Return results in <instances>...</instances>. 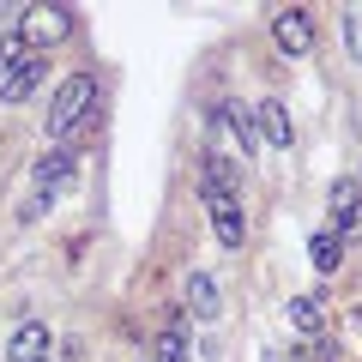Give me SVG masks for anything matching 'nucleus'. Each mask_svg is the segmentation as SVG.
Returning a JSON list of instances; mask_svg holds the SVG:
<instances>
[{"label":"nucleus","mask_w":362,"mask_h":362,"mask_svg":"<svg viewBox=\"0 0 362 362\" xmlns=\"http://www.w3.org/2000/svg\"><path fill=\"white\" fill-rule=\"evenodd\" d=\"M199 199H206L211 235H218L223 247H242V242H247V211H242V187H218V181H199Z\"/></svg>","instance_id":"2"},{"label":"nucleus","mask_w":362,"mask_h":362,"mask_svg":"<svg viewBox=\"0 0 362 362\" xmlns=\"http://www.w3.org/2000/svg\"><path fill=\"white\" fill-rule=\"evenodd\" d=\"M157 362H194V320L181 308H169L157 326Z\"/></svg>","instance_id":"8"},{"label":"nucleus","mask_w":362,"mask_h":362,"mask_svg":"<svg viewBox=\"0 0 362 362\" xmlns=\"http://www.w3.org/2000/svg\"><path fill=\"white\" fill-rule=\"evenodd\" d=\"M42 78H49V61H42V54H30L25 66H13V73L0 78V103H13V109L30 103V97L42 90Z\"/></svg>","instance_id":"10"},{"label":"nucleus","mask_w":362,"mask_h":362,"mask_svg":"<svg viewBox=\"0 0 362 362\" xmlns=\"http://www.w3.org/2000/svg\"><path fill=\"white\" fill-rule=\"evenodd\" d=\"M290 326H296L302 338H326V308H320V296H296V302H290Z\"/></svg>","instance_id":"13"},{"label":"nucleus","mask_w":362,"mask_h":362,"mask_svg":"<svg viewBox=\"0 0 362 362\" xmlns=\"http://www.w3.org/2000/svg\"><path fill=\"white\" fill-rule=\"evenodd\" d=\"M66 175H73V151H66V145H54V151L37 163V206H49V199L61 194Z\"/></svg>","instance_id":"12"},{"label":"nucleus","mask_w":362,"mask_h":362,"mask_svg":"<svg viewBox=\"0 0 362 362\" xmlns=\"http://www.w3.org/2000/svg\"><path fill=\"white\" fill-rule=\"evenodd\" d=\"M211 121H218V133H223V139H230L235 151L247 157V163H254V157L266 151V145H259V133H254V115H247V109L235 103V97H218V109H211Z\"/></svg>","instance_id":"4"},{"label":"nucleus","mask_w":362,"mask_h":362,"mask_svg":"<svg viewBox=\"0 0 362 362\" xmlns=\"http://www.w3.org/2000/svg\"><path fill=\"white\" fill-rule=\"evenodd\" d=\"M25 61H30V49H25V37H18V30H13V37H0V78L13 73V66H25Z\"/></svg>","instance_id":"15"},{"label":"nucleus","mask_w":362,"mask_h":362,"mask_svg":"<svg viewBox=\"0 0 362 362\" xmlns=\"http://www.w3.org/2000/svg\"><path fill=\"white\" fill-rule=\"evenodd\" d=\"M332 235H338V242L362 235V181L356 175H344L332 187Z\"/></svg>","instance_id":"7"},{"label":"nucleus","mask_w":362,"mask_h":362,"mask_svg":"<svg viewBox=\"0 0 362 362\" xmlns=\"http://www.w3.org/2000/svg\"><path fill=\"white\" fill-rule=\"evenodd\" d=\"M308 254H314V266H320V272H338V266H344V242H338L332 230H320V235H314V247H308Z\"/></svg>","instance_id":"14"},{"label":"nucleus","mask_w":362,"mask_h":362,"mask_svg":"<svg viewBox=\"0 0 362 362\" xmlns=\"http://www.w3.org/2000/svg\"><path fill=\"white\" fill-rule=\"evenodd\" d=\"M344 42H350V54L362 61V13H350V18H344Z\"/></svg>","instance_id":"16"},{"label":"nucleus","mask_w":362,"mask_h":362,"mask_svg":"<svg viewBox=\"0 0 362 362\" xmlns=\"http://www.w3.org/2000/svg\"><path fill=\"white\" fill-rule=\"evenodd\" d=\"M13 30H18V37H25V49L37 54V49H61V37H66V30H73V18H66L61 6H25Z\"/></svg>","instance_id":"3"},{"label":"nucleus","mask_w":362,"mask_h":362,"mask_svg":"<svg viewBox=\"0 0 362 362\" xmlns=\"http://www.w3.org/2000/svg\"><path fill=\"white\" fill-rule=\"evenodd\" d=\"M223 296H218V278L211 272H187V284H181V314L187 320H218Z\"/></svg>","instance_id":"9"},{"label":"nucleus","mask_w":362,"mask_h":362,"mask_svg":"<svg viewBox=\"0 0 362 362\" xmlns=\"http://www.w3.org/2000/svg\"><path fill=\"white\" fill-rule=\"evenodd\" d=\"M49 344H54L49 326L25 320V326H13V338H6V362H49Z\"/></svg>","instance_id":"11"},{"label":"nucleus","mask_w":362,"mask_h":362,"mask_svg":"<svg viewBox=\"0 0 362 362\" xmlns=\"http://www.w3.org/2000/svg\"><path fill=\"white\" fill-rule=\"evenodd\" d=\"M314 37H320V30H314V18H308V13H296V6L272 18V42H278V49H284L290 61H302V54H314Z\"/></svg>","instance_id":"6"},{"label":"nucleus","mask_w":362,"mask_h":362,"mask_svg":"<svg viewBox=\"0 0 362 362\" xmlns=\"http://www.w3.org/2000/svg\"><path fill=\"white\" fill-rule=\"evenodd\" d=\"M356 181H362V175H356Z\"/></svg>","instance_id":"17"},{"label":"nucleus","mask_w":362,"mask_h":362,"mask_svg":"<svg viewBox=\"0 0 362 362\" xmlns=\"http://www.w3.org/2000/svg\"><path fill=\"white\" fill-rule=\"evenodd\" d=\"M97 127V73H66L61 90L49 97V115H42V133L54 145H66L73 133Z\"/></svg>","instance_id":"1"},{"label":"nucleus","mask_w":362,"mask_h":362,"mask_svg":"<svg viewBox=\"0 0 362 362\" xmlns=\"http://www.w3.org/2000/svg\"><path fill=\"white\" fill-rule=\"evenodd\" d=\"M254 133H259V145H272V151H290V145H296V121H290L284 97H259L254 103Z\"/></svg>","instance_id":"5"}]
</instances>
